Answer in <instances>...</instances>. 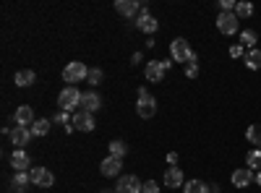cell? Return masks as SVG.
<instances>
[{"label": "cell", "mask_w": 261, "mask_h": 193, "mask_svg": "<svg viewBox=\"0 0 261 193\" xmlns=\"http://www.w3.org/2000/svg\"><path fill=\"white\" fill-rule=\"evenodd\" d=\"M136 26H139V32H144V34H154V32L160 29V21H157L154 16H139V18H136Z\"/></svg>", "instance_id": "cell-18"}, {"label": "cell", "mask_w": 261, "mask_h": 193, "mask_svg": "<svg viewBox=\"0 0 261 193\" xmlns=\"http://www.w3.org/2000/svg\"><path fill=\"white\" fill-rule=\"evenodd\" d=\"M105 193H107V190H105Z\"/></svg>", "instance_id": "cell-39"}, {"label": "cell", "mask_w": 261, "mask_h": 193, "mask_svg": "<svg viewBox=\"0 0 261 193\" xmlns=\"http://www.w3.org/2000/svg\"><path fill=\"white\" fill-rule=\"evenodd\" d=\"M256 183L261 185V170H258V173H256Z\"/></svg>", "instance_id": "cell-37"}, {"label": "cell", "mask_w": 261, "mask_h": 193, "mask_svg": "<svg viewBox=\"0 0 261 193\" xmlns=\"http://www.w3.org/2000/svg\"><path fill=\"white\" fill-rule=\"evenodd\" d=\"M11 164H13L16 173H29L32 170V159H29V154L24 152V149H16V152L11 154Z\"/></svg>", "instance_id": "cell-10"}, {"label": "cell", "mask_w": 261, "mask_h": 193, "mask_svg": "<svg viewBox=\"0 0 261 193\" xmlns=\"http://www.w3.org/2000/svg\"><path fill=\"white\" fill-rule=\"evenodd\" d=\"M141 193H160V183L157 180H146L144 188H141Z\"/></svg>", "instance_id": "cell-31"}, {"label": "cell", "mask_w": 261, "mask_h": 193, "mask_svg": "<svg viewBox=\"0 0 261 193\" xmlns=\"http://www.w3.org/2000/svg\"><path fill=\"white\" fill-rule=\"evenodd\" d=\"M53 123H58V125H71L73 120L68 118V113H63V110H60V113H55V118H53Z\"/></svg>", "instance_id": "cell-30"}, {"label": "cell", "mask_w": 261, "mask_h": 193, "mask_svg": "<svg viewBox=\"0 0 261 193\" xmlns=\"http://www.w3.org/2000/svg\"><path fill=\"white\" fill-rule=\"evenodd\" d=\"M235 16L238 18H248V16H253V3H246V0H241V3H235Z\"/></svg>", "instance_id": "cell-24"}, {"label": "cell", "mask_w": 261, "mask_h": 193, "mask_svg": "<svg viewBox=\"0 0 261 193\" xmlns=\"http://www.w3.org/2000/svg\"><path fill=\"white\" fill-rule=\"evenodd\" d=\"M162 183H165V188H183L186 185L183 183V170L180 167H170L165 173V178H162Z\"/></svg>", "instance_id": "cell-17"}, {"label": "cell", "mask_w": 261, "mask_h": 193, "mask_svg": "<svg viewBox=\"0 0 261 193\" xmlns=\"http://www.w3.org/2000/svg\"><path fill=\"white\" fill-rule=\"evenodd\" d=\"M86 84H89V87H99V84H102V71H99V68H89Z\"/></svg>", "instance_id": "cell-29"}, {"label": "cell", "mask_w": 261, "mask_h": 193, "mask_svg": "<svg viewBox=\"0 0 261 193\" xmlns=\"http://www.w3.org/2000/svg\"><path fill=\"white\" fill-rule=\"evenodd\" d=\"M165 73H167V71L162 68V63H160V60L146 63V68H144V76H146V81H149V84H162Z\"/></svg>", "instance_id": "cell-8"}, {"label": "cell", "mask_w": 261, "mask_h": 193, "mask_svg": "<svg viewBox=\"0 0 261 193\" xmlns=\"http://www.w3.org/2000/svg\"><path fill=\"white\" fill-rule=\"evenodd\" d=\"M29 185H32V175L29 173H16L13 175V190L16 193H24Z\"/></svg>", "instance_id": "cell-20"}, {"label": "cell", "mask_w": 261, "mask_h": 193, "mask_svg": "<svg viewBox=\"0 0 261 193\" xmlns=\"http://www.w3.org/2000/svg\"><path fill=\"white\" fill-rule=\"evenodd\" d=\"M99 107H102V99H99V94L97 92H86L84 97H81V107H79V110H84V113H97L99 110Z\"/></svg>", "instance_id": "cell-16"}, {"label": "cell", "mask_w": 261, "mask_h": 193, "mask_svg": "<svg viewBox=\"0 0 261 193\" xmlns=\"http://www.w3.org/2000/svg\"><path fill=\"white\" fill-rule=\"evenodd\" d=\"M183 193H212V185H206L201 180H188L183 185Z\"/></svg>", "instance_id": "cell-22"}, {"label": "cell", "mask_w": 261, "mask_h": 193, "mask_svg": "<svg viewBox=\"0 0 261 193\" xmlns=\"http://www.w3.org/2000/svg\"><path fill=\"white\" fill-rule=\"evenodd\" d=\"M256 42H258V34H256V32L246 29V32L241 34V45H243V47H248V50H256Z\"/></svg>", "instance_id": "cell-25"}, {"label": "cell", "mask_w": 261, "mask_h": 193, "mask_svg": "<svg viewBox=\"0 0 261 193\" xmlns=\"http://www.w3.org/2000/svg\"><path fill=\"white\" fill-rule=\"evenodd\" d=\"M141 183L136 175H120L118 185H115V193H141Z\"/></svg>", "instance_id": "cell-7"}, {"label": "cell", "mask_w": 261, "mask_h": 193, "mask_svg": "<svg viewBox=\"0 0 261 193\" xmlns=\"http://www.w3.org/2000/svg\"><path fill=\"white\" fill-rule=\"evenodd\" d=\"M243 63H246L248 71H258V68H261V50H248Z\"/></svg>", "instance_id": "cell-21"}, {"label": "cell", "mask_w": 261, "mask_h": 193, "mask_svg": "<svg viewBox=\"0 0 261 193\" xmlns=\"http://www.w3.org/2000/svg\"><path fill=\"white\" fill-rule=\"evenodd\" d=\"M243 55V45H232L230 47V58H241Z\"/></svg>", "instance_id": "cell-33"}, {"label": "cell", "mask_w": 261, "mask_h": 193, "mask_svg": "<svg viewBox=\"0 0 261 193\" xmlns=\"http://www.w3.org/2000/svg\"><path fill=\"white\" fill-rule=\"evenodd\" d=\"M238 26H241V18L235 16V11H230V13H220V16H217V29H220L225 37L235 34V32H238Z\"/></svg>", "instance_id": "cell-5"}, {"label": "cell", "mask_w": 261, "mask_h": 193, "mask_svg": "<svg viewBox=\"0 0 261 193\" xmlns=\"http://www.w3.org/2000/svg\"><path fill=\"white\" fill-rule=\"evenodd\" d=\"M253 180H256V175H253V170H248V167H241V170L232 173V185L235 188H248Z\"/></svg>", "instance_id": "cell-15"}, {"label": "cell", "mask_w": 261, "mask_h": 193, "mask_svg": "<svg viewBox=\"0 0 261 193\" xmlns=\"http://www.w3.org/2000/svg\"><path fill=\"white\" fill-rule=\"evenodd\" d=\"M136 113H139V118H144V120H149V118H154V113H157V99L151 97L146 89H139V102H136Z\"/></svg>", "instance_id": "cell-4"}, {"label": "cell", "mask_w": 261, "mask_h": 193, "mask_svg": "<svg viewBox=\"0 0 261 193\" xmlns=\"http://www.w3.org/2000/svg\"><path fill=\"white\" fill-rule=\"evenodd\" d=\"M128 152V146L123 144V141H110V157H118V159H123V154Z\"/></svg>", "instance_id": "cell-28"}, {"label": "cell", "mask_w": 261, "mask_h": 193, "mask_svg": "<svg viewBox=\"0 0 261 193\" xmlns=\"http://www.w3.org/2000/svg\"><path fill=\"white\" fill-rule=\"evenodd\" d=\"M73 128H79L81 133H92V131H94V115L79 110V113L73 115Z\"/></svg>", "instance_id": "cell-9"}, {"label": "cell", "mask_w": 261, "mask_h": 193, "mask_svg": "<svg viewBox=\"0 0 261 193\" xmlns=\"http://www.w3.org/2000/svg\"><path fill=\"white\" fill-rule=\"evenodd\" d=\"M160 63H162V68H165V71H170V68H172V63H175V60L170 58V60H160Z\"/></svg>", "instance_id": "cell-35"}, {"label": "cell", "mask_w": 261, "mask_h": 193, "mask_svg": "<svg viewBox=\"0 0 261 193\" xmlns=\"http://www.w3.org/2000/svg\"><path fill=\"white\" fill-rule=\"evenodd\" d=\"M130 63H134V66H139V63H141V52H134V58H130Z\"/></svg>", "instance_id": "cell-36"}, {"label": "cell", "mask_w": 261, "mask_h": 193, "mask_svg": "<svg viewBox=\"0 0 261 193\" xmlns=\"http://www.w3.org/2000/svg\"><path fill=\"white\" fill-rule=\"evenodd\" d=\"M212 193H220V188H217V185H212Z\"/></svg>", "instance_id": "cell-38"}, {"label": "cell", "mask_w": 261, "mask_h": 193, "mask_svg": "<svg viewBox=\"0 0 261 193\" xmlns=\"http://www.w3.org/2000/svg\"><path fill=\"white\" fill-rule=\"evenodd\" d=\"M11 141L16 149H24L29 141H32V128H24V125H16L11 131Z\"/></svg>", "instance_id": "cell-14"}, {"label": "cell", "mask_w": 261, "mask_h": 193, "mask_svg": "<svg viewBox=\"0 0 261 193\" xmlns=\"http://www.w3.org/2000/svg\"><path fill=\"white\" fill-rule=\"evenodd\" d=\"M50 125H53V120L39 118V120L32 125V136H47V133H50Z\"/></svg>", "instance_id": "cell-23"}, {"label": "cell", "mask_w": 261, "mask_h": 193, "mask_svg": "<svg viewBox=\"0 0 261 193\" xmlns=\"http://www.w3.org/2000/svg\"><path fill=\"white\" fill-rule=\"evenodd\" d=\"M37 81V73L34 71H16V76H13V84L16 87H32V84Z\"/></svg>", "instance_id": "cell-19"}, {"label": "cell", "mask_w": 261, "mask_h": 193, "mask_svg": "<svg viewBox=\"0 0 261 193\" xmlns=\"http://www.w3.org/2000/svg\"><path fill=\"white\" fill-rule=\"evenodd\" d=\"M13 120H16V125H24V128H32V125L37 123V120H34V113H32V107H29V104H21V107H16Z\"/></svg>", "instance_id": "cell-13"}, {"label": "cell", "mask_w": 261, "mask_h": 193, "mask_svg": "<svg viewBox=\"0 0 261 193\" xmlns=\"http://www.w3.org/2000/svg\"><path fill=\"white\" fill-rule=\"evenodd\" d=\"M120 167H123V159H118V157H105L102 164H99V173H102L105 178H115V175H120Z\"/></svg>", "instance_id": "cell-12"}, {"label": "cell", "mask_w": 261, "mask_h": 193, "mask_svg": "<svg viewBox=\"0 0 261 193\" xmlns=\"http://www.w3.org/2000/svg\"><path fill=\"white\" fill-rule=\"evenodd\" d=\"M246 164H248V170H258V167H261V149H253V152H248Z\"/></svg>", "instance_id": "cell-27"}, {"label": "cell", "mask_w": 261, "mask_h": 193, "mask_svg": "<svg viewBox=\"0 0 261 193\" xmlns=\"http://www.w3.org/2000/svg\"><path fill=\"white\" fill-rule=\"evenodd\" d=\"M186 76H188V78H196V76H199V66H196V63L186 66Z\"/></svg>", "instance_id": "cell-32"}, {"label": "cell", "mask_w": 261, "mask_h": 193, "mask_svg": "<svg viewBox=\"0 0 261 193\" xmlns=\"http://www.w3.org/2000/svg\"><path fill=\"white\" fill-rule=\"evenodd\" d=\"M81 92L76 89V87H65L63 92H60V97H58V104H60V110L63 113H71V110H79L81 107Z\"/></svg>", "instance_id": "cell-2"}, {"label": "cell", "mask_w": 261, "mask_h": 193, "mask_svg": "<svg viewBox=\"0 0 261 193\" xmlns=\"http://www.w3.org/2000/svg\"><path fill=\"white\" fill-rule=\"evenodd\" d=\"M170 58L175 60V63H186V66H191V63L199 60V55L191 50V45H188L183 37H178V39L170 42Z\"/></svg>", "instance_id": "cell-1"}, {"label": "cell", "mask_w": 261, "mask_h": 193, "mask_svg": "<svg viewBox=\"0 0 261 193\" xmlns=\"http://www.w3.org/2000/svg\"><path fill=\"white\" fill-rule=\"evenodd\" d=\"M29 175H32V183H34L37 188H50V185L55 183V175L50 173L47 167H32Z\"/></svg>", "instance_id": "cell-6"}, {"label": "cell", "mask_w": 261, "mask_h": 193, "mask_svg": "<svg viewBox=\"0 0 261 193\" xmlns=\"http://www.w3.org/2000/svg\"><path fill=\"white\" fill-rule=\"evenodd\" d=\"M86 76H89V68L79 60L68 63V66L63 68V81L68 84V87H73V84H79V81H86Z\"/></svg>", "instance_id": "cell-3"}, {"label": "cell", "mask_w": 261, "mask_h": 193, "mask_svg": "<svg viewBox=\"0 0 261 193\" xmlns=\"http://www.w3.org/2000/svg\"><path fill=\"white\" fill-rule=\"evenodd\" d=\"M167 162L175 167V164H178V154H175V152H170V154H167Z\"/></svg>", "instance_id": "cell-34"}, {"label": "cell", "mask_w": 261, "mask_h": 193, "mask_svg": "<svg viewBox=\"0 0 261 193\" xmlns=\"http://www.w3.org/2000/svg\"><path fill=\"white\" fill-rule=\"evenodd\" d=\"M115 11L125 18H134L141 13V6H139V0H115Z\"/></svg>", "instance_id": "cell-11"}, {"label": "cell", "mask_w": 261, "mask_h": 193, "mask_svg": "<svg viewBox=\"0 0 261 193\" xmlns=\"http://www.w3.org/2000/svg\"><path fill=\"white\" fill-rule=\"evenodd\" d=\"M246 139L261 149V125H248V131H246Z\"/></svg>", "instance_id": "cell-26"}]
</instances>
